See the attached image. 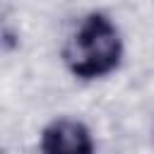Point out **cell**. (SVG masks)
<instances>
[{"instance_id": "1", "label": "cell", "mask_w": 154, "mask_h": 154, "mask_svg": "<svg viewBox=\"0 0 154 154\" xmlns=\"http://www.w3.org/2000/svg\"><path fill=\"white\" fill-rule=\"evenodd\" d=\"M63 60L77 79H99L111 75L123 60V38L118 26L103 12L87 14L67 38Z\"/></svg>"}, {"instance_id": "2", "label": "cell", "mask_w": 154, "mask_h": 154, "mask_svg": "<svg viewBox=\"0 0 154 154\" xmlns=\"http://www.w3.org/2000/svg\"><path fill=\"white\" fill-rule=\"evenodd\" d=\"M41 154H94L91 130L77 118H55L41 132Z\"/></svg>"}]
</instances>
